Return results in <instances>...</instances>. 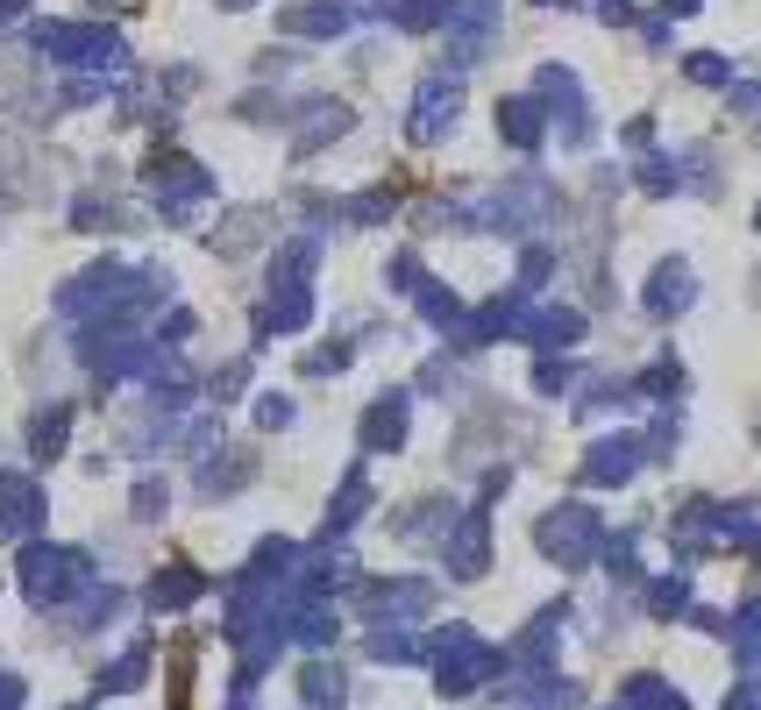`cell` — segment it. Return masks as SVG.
I'll list each match as a JSON object with an SVG mask.
<instances>
[{"label":"cell","instance_id":"cell-1","mask_svg":"<svg viewBox=\"0 0 761 710\" xmlns=\"http://www.w3.org/2000/svg\"><path fill=\"white\" fill-rule=\"evenodd\" d=\"M534 540H541V554H548L556 568H584V562H598V548H605V526H598V511H591V505L562 497L556 511H541Z\"/></svg>","mask_w":761,"mask_h":710},{"label":"cell","instance_id":"cell-2","mask_svg":"<svg viewBox=\"0 0 761 710\" xmlns=\"http://www.w3.org/2000/svg\"><path fill=\"white\" fill-rule=\"evenodd\" d=\"M534 100H541V114H556V135L570 149H584L591 135H598L591 100H584V79H577L570 65H541V71H534Z\"/></svg>","mask_w":761,"mask_h":710},{"label":"cell","instance_id":"cell-3","mask_svg":"<svg viewBox=\"0 0 761 710\" xmlns=\"http://www.w3.org/2000/svg\"><path fill=\"white\" fill-rule=\"evenodd\" d=\"M640 306H648L654 320H683V313L697 306V270H691V256H662V263L648 270V284H640Z\"/></svg>","mask_w":761,"mask_h":710},{"label":"cell","instance_id":"cell-4","mask_svg":"<svg viewBox=\"0 0 761 710\" xmlns=\"http://www.w3.org/2000/svg\"><path fill=\"white\" fill-rule=\"evenodd\" d=\"M640 470V433H598L584 448V483L591 491H626Z\"/></svg>","mask_w":761,"mask_h":710},{"label":"cell","instance_id":"cell-5","mask_svg":"<svg viewBox=\"0 0 761 710\" xmlns=\"http://www.w3.org/2000/svg\"><path fill=\"white\" fill-rule=\"evenodd\" d=\"M534 320V298L527 292H499L491 306H477V320H462V335L470 341H519Z\"/></svg>","mask_w":761,"mask_h":710},{"label":"cell","instance_id":"cell-6","mask_svg":"<svg viewBox=\"0 0 761 710\" xmlns=\"http://www.w3.org/2000/svg\"><path fill=\"white\" fill-rule=\"evenodd\" d=\"M462 114V86L449 79V71H435V79H421V100H413V135L421 143H435L441 128Z\"/></svg>","mask_w":761,"mask_h":710},{"label":"cell","instance_id":"cell-7","mask_svg":"<svg viewBox=\"0 0 761 710\" xmlns=\"http://www.w3.org/2000/svg\"><path fill=\"white\" fill-rule=\"evenodd\" d=\"M527 349H541V356H556V349H570V341H584V313L577 306H534V320H527Z\"/></svg>","mask_w":761,"mask_h":710},{"label":"cell","instance_id":"cell-8","mask_svg":"<svg viewBox=\"0 0 761 710\" xmlns=\"http://www.w3.org/2000/svg\"><path fill=\"white\" fill-rule=\"evenodd\" d=\"M541 128H548V114H541V100H534V93L499 100V135L513 149H541Z\"/></svg>","mask_w":761,"mask_h":710},{"label":"cell","instance_id":"cell-9","mask_svg":"<svg viewBox=\"0 0 761 710\" xmlns=\"http://www.w3.org/2000/svg\"><path fill=\"white\" fill-rule=\"evenodd\" d=\"M484 562H491V526H484V511H470L449 533V568L456 576H484Z\"/></svg>","mask_w":761,"mask_h":710},{"label":"cell","instance_id":"cell-10","mask_svg":"<svg viewBox=\"0 0 761 710\" xmlns=\"http://www.w3.org/2000/svg\"><path fill=\"white\" fill-rule=\"evenodd\" d=\"M499 8H505V0H462L456 29H462V36H470V50H462V57H477V50H484V43H491V29H499Z\"/></svg>","mask_w":761,"mask_h":710},{"label":"cell","instance_id":"cell-11","mask_svg":"<svg viewBox=\"0 0 761 710\" xmlns=\"http://www.w3.org/2000/svg\"><path fill=\"white\" fill-rule=\"evenodd\" d=\"M577 376H584V362H562V356H541V362H534V391H541V398H570Z\"/></svg>","mask_w":761,"mask_h":710},{"label":"cell","instance_id":"cell-12","mask_svg":"<svg viewBox=\"0 0 761 710\" xmlns=\"http://www.w3.org/2000/svg\"><path fill=\"white\" fill-rule=\"evenodd\" d=\"M705 548H712V505H691L676 519V554L691 562V554H705Z\"/></svg>","mask_w":761,"mask_h":710},{"label":"cell","instance_id":"cell-13","mask_svg":"<svg viewBox=\"0 0 761 710\" xmlns=\"http://www.w3.org/2000/svg\"><path fill=\"white\" fill-rule=\"evenodd\" d=\"M548 270H556V249H548V241H527V249H519V284L513 292H541Z\"/></svg>","mask_w":761,"mask_h":710},{"label":"cell","instance_id":"cell-14","mask_svg":"<svg viewBox=\"0 0 761 710\" xmlns=\"http://www.w3.org/2000/svg\"><path fill=\"white\" fill-rule=\"evenodd\" d=\"M399 419H406V398L392 391V398L370 413V441H378V448H399V441H406V427H399Z\"/></svg>","mask_w":761,"mask_h":710},{"label":"cell","instance_id":"cell-15","mask_svg":"<svg viewBox=\"0 0 761 710\" xmlns=\"http://www.w3.org/2000/svg\"><path fill=\"white\" fill-rule=\"evenodd\" d=\"M683 79L691 86H734V65H726L719 50H691L683 57Z\"/></svg>","mask_w":761,"mask_h":710},{"label":"cell","instance_id":"cell-16","mask_svg":"<svg viewBox=\"0 0 761 710\" xmlns=\"http://www.w3.org/2000/svg\"><path fill=\"white\" fill-rule=\"evenodd\" d=\"M676 384H683V362H676V356H662L648 376H640V384H626V398H634V391H648V398H676Z\"/></svg>","mask_w":761,"mask_h":710},{"label":"cell","instance_id":"cell-17","mask_svg":"<svg viewBox=\"0 0 761 710\" xmlns=\"http://www.w3.org/2000/svg\"><path fill=\"white\" fill-rule=\"evenodd\" d=\"M634 178H640V192H648V200H669V192H676V171H669L662 157H640Z\"/></svg>","mask_w":761,"mask_h":710},{"label":"cell","instance_id":"cell-18","mask_svg":"<svg viewBox=\"0 0 761 710\" xmlns=\"http://www.w3.org/2000/svg\"><path fill=\"white\" fill-rule=\"evenodd\" d=\"M648 604H654L662 618H683V611H691V597H683V576H662V583L648 590Z\"/></svg>","mask_w":761,"mask_h":710},{"label":"cell","instance_id":"cell-19","mask_svg":"<svg viewBox=\"0 0 761 710\" xmlns=\"http://www.w3.org/2000/svg\"><path fill=\"white\" fill-rule=\"evenodd\" d=\"M441 14H449V0H406V22H413V29L441 22Z\"/></svg>","mask_w":761,"mask_h":710},{"label":"cell","instance_id":"cell-20","mask_svg":"<svg viewBox=\"0 0 761 710\" xmlns=\"http://www.w3.org/2000/svg\"><path fill=\"white\" fill-rule=\"evenodd\" d=\"M734 108H740V114H754V121H761V79H754V86H734Z\"/></svg>","mask_w":761,"mask_h":710},{"label":"cell","instance_id":"cell-21","mask_svg":"<svg viewBox=\"0 0 761 710\" xmlns=\"http://www.w3.org/2000/svg\"><path fill=\"white\" fill-rule=\"evenodd\" d=\"M392 284H427V270H421V263L406 256V263H392Z\"/></svg>","mask_w":761,"mask_h":710},{"label":"cell","instance_id":"cell-22","mask_svg":"<svg viewBox=\"0 0 761 710\" xmlns=\"http://www.w3.org/2000/svg\"><path fill=\"white\" fill-rule=\"evenodd\" d=\"M598 14H605V22H634V0H605Z\"/></svg>","mask_w":761,"mask_h":710},{"label":"cell","instance_id":"cell-23","mask_svg":"<svg viewBox=\"0 0 761 710\" xmlns=\"http://www.w3.org/2000/svg\"><path fill=\"white\" fill-rule=\"evenodd\" d=\"M734 710H761V689H740V697H734Z\"/></svg>","mask_w":761,"mask_h":710},{"label":"cell","instance_id":"cell-24","mask_svg":"<svg viewBox=\"0 0 761 710\" xmlns=\"http://www.w3.org/2000/svg\"><path fill=\"white\" fill-rule=\"evenodd\" d=\"M662 8H669V14H697V8H705V0H662Z\"/></svg>","mask_w":761,"mask_h":710},{"label":"cell","instance_id":"cell-25","mask_svg":"<svg viewBox=\"0 0 761 710\" xmlns=\"http://www.w3.org/2000/svg\"><path fill=\"white\" fill-rule=\"evenodd\" d=\"M748 562H754V568H761V540H748Z\"/></svg>","mask_w":761,"mask_h":710},{"label":"cell","instance_id":"cell-26","mask_svg":"<svg viewBox=\"0 0 761 710\" xmlns=\"http://www.w3.org/2000/svg\"><path fill=\"white\" fill-rule=\"evenodd\" d=\"M754 228H761V206H754Z\"/></svg>","mask_w":761,"mask_h":710}]
</instances>
